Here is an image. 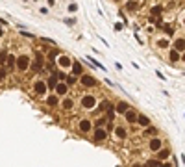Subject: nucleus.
I'll return each mask as SVG.
<instances>
[{"label": "nucleus", "instance_id": "obj_1", "mask_svg": "<svg viewBox=\"0 0 185 167\" xmlns=\"http://www.w3.org/2000/svg\"><path fill=\"white\" fill-rule=\"evenodd\" d=\"M28 65H30V58H28V56H21V58L17 59V67H19V71H26Z\"/></svg>", "mask_w": 185, "mask_h": 167}, {"label": "nucleus", "instance_id": "obj_2", "mask_svg": "<svg viewBox=\"0 0 185 167\" xmlns=\"http://www.w3.org/2000/svg\"><path fill=\"white\" fill-rule=\"evenodd\" d=\"M82 106L83 108H94V97H91V95H85V97L82 99Z\"/></svg>", "mask_w": 185, "mask_h": 167}, {"label": "nucleus", "instance_id": "obj_3", "mask_svg": "<svg viewBox=\"0 0 185 167\" xmlns=\"http://www.w3.org/2000/svg\"><path fill=\"white\" fill-rule=\"evenodd\" d=\"M163 147V141L159 139V138H154L152 141H150V150H154V152H156V150H159Z\"/></svg>", "mask_w": 185, "mask_h": 167}, {"label": "nucleus", "instance_id": "obj_4", "mask_svg": "<svg viewBox=\"0 0 185 167\" xmlns=\"http://www.w3.org/2000/svg\"><path fill=\"white\" fill-rule=\"evenodd\" d=\"M35 93H46V84L43 82V80H39V82H35Z\"/></svg>", "mask_w": 185, "mask_h": 167}, {"label": "nucleus", "instance_id": "obj_5", "mask_svg": "<svg viewBox=\"0 0 185 167\" xmlns=\"http://www.w3.org/2000/svg\"><path fill=\"white\" fill-rule=\"evenodd\" d=\"M106 138H107V132H106V130L98 128L96 132H94V139H96V141H102V139H106Z\"/></svg>", "mask_w": 185, "mask_h": 167}, {"label": "nucleus", "instance_id": "obj_6", "mask_svg": "<svg viewBox=\"0 0 185 167\" xmlns=\"http://www.w3.org/2000/svg\"><path fill=\"white\" fill-rule=\"evenodd\" d=\"M128 108H130V106H128V102H118L117 106H115V110H117L118 113H126V111H128Z\"/></svg>", "mask_w": 185, "mask_h": 167}, {"label": "nucleus", "instance_id": "obj_7", "mask_svg": "<svg viewBox=\"0 0 185 167\" xmlns=\"http://www.w3.org/2000/svg\"><path fill=\"white\" fill-rule=\"evenodd\" d=\"M82 82H83V85H94V78L89 76V74H83V76H82Z\"/></svg>", "mask_w": 185, "mask_h": 167}, {"label": "nucleus", "instance_id": "obj_8", "mask_svg": "<svg viewBox=\"0 0 185 167\" xmlns=\"http://www.w3.org/2000/svg\"><path fill=\"white\" fill-rule=\"evenodd\" d=\"M80 130H82V132H89V130H91V123H89V121H82V123H80Z\"/></svg>", "mask_w": 185, "mask_h": 167}, {"label": "nucleus", "instance_id": "obj_9", "mask_svg": "<svg viewBox=\"0 0 185 167\" xmlns=\"http://www.w3.org/2000/svg\"><path fill=\"white\" fill-rule=\"evenodd\" d=\"M137 121H139V124H141V126H148L150 124V119L146 117V115H139Z\"/></svg>", "mask_w": 185, "mask_h": 167}, {"label": "nucleus", "instance_id": "obj_10", "mask_svg": "<svg viewBox=\"0 0 185 167\" xmlns=\"http://www.w3.org/2000/svg\"><path fill=\"white\" fill-rule=\"evenodd\" d=\"M56 93L58 95H65V93H67V85H65V84H58L56 85Z\"/></svg>", "mask_w": 185, "mask_h": 167}, {"label": "nucleus", "instance_id": "obj_11", "mask_svg": "<svg viewBox=\"0 0 185 167\" xmlns=\"http://www.w3.org/2000/svg\"><path fill=\"white\" fill-rule=\"evenodd\" d=\"M58 102H59V99L56 97V95H52V97L46 99V104H48V106H58Z\"/></svg>", "mask_w": 185, "mask_h": 167}, {"label": "nucleus", "instance_id": "obj_12", "mask_svg": "<svg viewBox=\"0 0 185 167\" xmlns=\"http://www.w3.org/2000/svg\"><path fill=\"white\" fill-rule=\"evenodd\" d=\"M126 121H128V123H135V121H137V115L133 113V111H126Z\"/></svg>", "mask_w": 185, "mask_h": 167}, {"label": "nucleus", "instance_id": "obj_13", "mask_svg": "<svg viewBox=\"0 0 185 167\" xmlns=\"http://www.w3.org/2000/svg\"><path fill=\"white\" fill-rule=\"evenodd\" d=\"M59 65H61V67H69V65H72V61L69 58H65V56H61V58H59Z\"/></svg>", "mask_w": 185, "mask_h": 167}, {"label": "nucleus", "instance_id": "obj_14", "mask_svg": "<svg viewBox=\"0 0 185 167\" xmlns=\"http://www.w3.org/2000/svg\"><path fill=\"white\" fill-rule=\"evenodd\" d=\"M72 73H74V74H82V65H80L78 61L72 63ZM74 74H72V76H74Z\"/></svg>", "mask_w": 185, "mask_h": 167}, {"label": "nucleus", "instance_id": "obj_15", "mask_svg": "<svg viewBox=\"0 0 185 167\" xmlns=\"http://www.w3.org/2000/svg\"><path fill=\"white\" fill-rule=\"evenodd\" d=\"M6 65H8V67H13V65H15V56H8V58H6Z\"/></svg>", "mask_w": 185, "mask_h": 167}, {"label": "nucleus", "instance_id": "obj_16", "mask_svg": "<svg viewBox=\"0 0 185 167\" xmlns=\"http://www.w3.org/2000/svg\"><path fill=\"white\" fill-rule=\"evenodd\" d=\"M183 45H185L183 39H178V41L174 43V47H176V48H178V52H179V50H183Z\"/></svg>", "mask_w": 185, "mask_h": 167}, {"label": "nucleus", "instance_id": "obj_17", "mask_svg": "<svg viewBox=\"0 0 185 167\" xmlns=\"http://www.w3.org/2000/svg\"><path fill=\"white\" fill-rule=\"evenodd\" d=\"M146 167H161V164H159L157 160H148V164H146Z\"/></svg>", "mask_w": 185, "mask_h": 167}, {"label": "nucleus", "instance_id": "obj_18", "mask_svg": "<svg viewBox=\"0 0 185 167\" xmlns=\"http://www.w3.org/2000/svg\"><path fill=\"white\" fill-rule=\"evenodd\" d=\"M72 106H74V102H72L71 99H67V100H65V102H63V108H67V110H71Z\"/></svg>", "mask_w": 185, "mask_h": 167}, {"label": "nucleus", "instance_id": "obj_19", "mask_svg": "<svg viewBox=\"0 0 185 167\" xmlns=\"http://www.w3.org/2000/svg\"><path fill=\"white\" fill-rule=\"evenodd\" d=\"M168 154H170V152H168L167 149H159V158H167Z\"/></svg>", "mask_w": 185, "mask_h": 167}, {"label": "nucleus", "instance_id": "obj_20", "mask_svg": "<svg viewBox=\"0 0 185 167\" xmlns=\"http://www.w3.org/2000/svg\"><path fill=\"white\" fill-rule=\"evenodd\" d=\"M48 85H58V78H56V74H54V76H50V80H48Z\"/></svg>", "mask_w": 185, "mask_h": 167}, {"label": "nucleus", "instance_id": "obj_21", "mask_svg": "<svg viewBox=\"0 0 185 167\" xmlns=\"http://www.w3.org/2000/svg\"><path fill=\"white\" fill-rule=\"evenodd\" d=\"M115 134H117L118 138H124V136H126V132H124V128H115Z\"/></svg>", "mask_w": 185, "mask_h": 167}, {"label": "nucleus", "instance_id": "obj_22", "mask_svg": "<svg viewBox=\"0 0 185 167\" xmlns=\"http://www.w3.org/2000/svg\"><path fill=\"white\" fill-rule=\"evenodd\" d=\"M6 58H8V52L2 50V52H0V63H6Z\"/></svg>", "mask_w": 185, "mask_h": 167}, {"label": "nucleus", "instance_id": "obj_23", "mask_svg": "<svg viewBox=\"0 0 185 167\" xmlns=\"http://www.w3.org/2000/svg\"><path fill=\"white\" fill-rule=\"evenodd\" d=\"M178 58H179V54L176 52V50H172V52H170V59H172V61H178Z\"/></svg>", "mask_w": 185, "mask_h": 167}, {"label": "nucleus", "instance_id": "obj_24", "mask_svg": "<svg viewBox=\"0 0 185 167\" xmlns=\"http://www.w3.org/2000/svg\"><path fill=\"white\" fill-rule=\"evenodd\" d=\"M161 9H163L161 6H156V8H152V13H154V15H157V13H161Z\"/></svg>", "mask_w": 185, "mask_h": 167}, {"label": "nucleus", "instance_id": "obj_25", "mask_svg": "<svg viewBox=\"0 0 185 167\" xmlns=\"http://www.w3.org/2000/svg\"><path fill=\"white\" fill-rule=\"evenodd\" d=\"M126 8H128V9H135V8H137V2H128Z\"/></svg>", "mask_w": 185, "mask_h": 167}, {"label": "nucleus", "instance_id": "obj_26", "mask_svg": "<svg viewBox=\"0 0 185 167\" xmlns=\"http://www.w3.org/2000/svg\"><path fill=\"white\" fill-rule=\"evenodd\" d=\"M74 82H76V78H74V76H67V84H74Z\"/></svg>", "mask_w": 185, "mask_h": 167}, {"label": "nucleus", "instance_id": "obj_27", "mask_svg": "<svg viewBox=\"0 0 185 167\" xmlns=\"http://www.w3.org/2000/svg\"><path fill=\"white\" fill-rule=\"evenodd\" d=\"M115 30H117V32H121V30H122V24L117 22V24H115Z\"/></svg>", "mask_w": 185, "mask_h": 167}, {"label": "nucleus", "instance_id": "obj_28", "mask_svg": "<svg viewBox=\"0 0 185 167\" xmlns=\"http://www.w3.org/2000/svg\"><path fill=\"white\" fill-rule=\"evenodd\" d=\"M4 76H6V71H4V69H0V80H2Z\"/></svg>", "mask_w": 185, "mask_h": 167}, {"label": "nucleus", "instance_id": "obj_29", "mask_svg": "<svg viewBox=\"0 0 185 167\" xmlns=\"http://www.w3.org/2000/svg\"><path fill=\"white\" fill-rule=\"evenodd\" d=\"M133 167H143V165H133Z\"/></svg>", "mask_w": 185, "mask_h": 167}]
</instances>
